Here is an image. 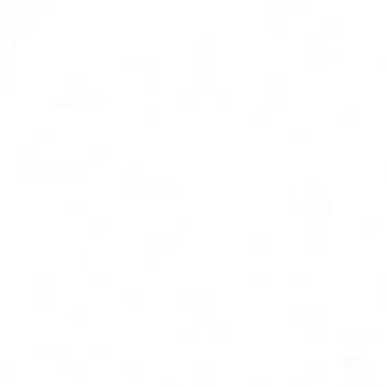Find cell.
Returning <instances> with one entry per match:
<instances>
[{"instance_id":"cell-1","label":"cell","mask_w":387,"mask_h":387,"mask_svg":"<svg viewBox=\"0 0 387 387\" xmlns=\"http://www.w3.org/2000/svg\"><path fill=\"white\" fill-rule=\"evenodd\" d=\"M288 317L290 322L304 324L310 340H322L326 333V310L322 306H290Z\"/></svg>"},{"instance_id":"cell-2","label":"cell","mask_w":387,"mask_h":387,"mask_svg":"<svg viewBox=\"0 0 387 387\" xmlns=\"http://www.w3.org/2000/svg\"><path fill=\"white\" fill-rule=\"evenodd\" d=\"M288 206L292 213H299L306 220H324L331 215L333 211V199L331 197H322V199H313V197H306L304 193L301 195H294L290 193L288 197Z\"/></svg>"},{"instance_id":"cell-3","label":"cell","mask_w":387,"mask_h":387,"mask_svg":"<svg viewBox=\"0 0 387 387\" xmlns=\"http://www.w3.org/2000/svg\"><path fill=\"white\" fill-rule=\"evenodd\" d=\"M378 333H381L378 324H347V326H342V340L347 344H360V347H365L367 342L376 340Z\"/></svg>"},{"instance_id":"cell-4","label":"cell","mask_w":387,"mask_h":387,"mask_svg":"<svg viewBox=\"0 0 387 387\" xmlns=\"http://www.w3.org/2000/svg\"><path fill=\"white\" fill-rule=\"evenodd\" d=\"M342 387H381V381L376 376H372L367 367V353L365 347H360V365L353 374H347L342 378Z\"/></svg>"},{"instance_id":"cell-5","label":"cell","mask_w":387,"mask_h":387,"mask_svg":"<svg viewBox=\"0 0 387 387\" xmlns=\"http://www.w3.org/2000/svg\"><path fill=\"white\" fill-rule=\"evenodd\" d=\"M324 61H326V41H324L322 34H308L306 36V64L310 66V68H315V66H322Z\"/></svg>"},{"instance_id":"cell-6","label":"cell","mask_w":387,"mask_h":387,"mask_svg":"<svg viewBox=\"0 0 387 387\" xmlns=\"http://www.w3.org/2000/svg\"><path fill=\"white\" fill-rule=\"evenodd\" d=\"M324 242H326L324 220H306V245H308V249H322Z\"/></svg>"},{"instance_id":"cell-7","label":"cell","mask_w":387,"mask_h":387,"mask_svg":"<svg viewBox=\"0 0 387 387\" xmlns=\"http://www.w3.org/2000/svg\"><path fill=\"white\" fill-rule=\"evenodd\" d=\"M270 82H272V102L285 104L288 102V73L274 70V73L270 75Z\"/></svg>"},{"instance_id":"cell-8","label":"cell","mask_w":387,"mask_h":387,"mask_svg":"<svg viewBox=\"0 0 387 387\" xmlns=\"http://www.w3.org/2000/svg\"><path fill=\"white\" fill-rule=\"evenodd\" d=\"M272 9L285 16H297L306 11V0H272Z\"/></svg>"},{"instance_id":"cell-9","label":"cell","mask_w":387,"mask_h":387,"mask_svg":"<svg viewBox=\"0 0 387 387\" xmlns=\"http://www.w3.org/2000/svg\"><path fill=\"white\" fill-rule=\"evenodd\" d=\"M301 193L306 197H313V199H322V197H326V186H324L322 179H306L301 184Z\"/></svg>"},{"instance_id":"cell-10","label":"cell","mask_w":387,"mask_h":387,"mask_svg":"<svg viewBox=\"0 0 387 387\" xmlns=\"http://www.w3.org/2000/svg\"><path fill=\"white\" fill-rule=\"evenodd\" d=\"M288 136H290V141H306L308 138V127L299 123H292L288 127Z\"/></svg>"},{"instance_id":"cell-11","label":"cell","mask_w":387,"mask_h":387,"mask_svg":"<svg viewBox=\"0 0 387 387\" xmlns=\"http://www.w3.org/2000/svg\"><path fill=\"white\" fill-rule=\"evenodd\" d=\"M342 27H344V20L340 16H326L324 18V29L329 34H338V32H342Z\"/></svg>"},{"instance_id":"cell-12","label":"cell","mask_w":387,"mask_h":387,"mask_svg":"<svg viewBox=\"0 0 387 387\" xmlns=\"http://www.w3.org/2000/svg\"><path fill=\"white\" fill-rule=\"evenodd\" d=\"M326 374V365L322 360H308L306 363V376L308 378H315V376H324Z\"/></svg>"},{"instance_id":"cell-13","label":"cell","mask_w":387,"mask_h":387,"mask_svg":"<svg viewBox=\"0 0 387 387\" xmlns=\"http://www.w3.org/2000/svg\"><path fill=\"white\" fill-rule=\"evenodd\" d=\"M360 118H363V111L358 107H344L342 109V120L344 123H360Z\"/></svg>"},{"instance_id":"cell-14","label":"cell","mask_w":387,"mask_h":387,"mask_svg":"<svg viewBox=\"0 0 387 387\" xmlns=\"http://www.w3.org/2000/svg\"><path fill=\"white\" fill-rule=\"evenodd\" d=\"M381 226V217L378 215H363L360 217V229L363 231H378Z\"/></svg>"},{"instance_id":"cell-15","label":"cell","mask_w":387,"mask_h":387,"mask_svg":"<svg viewBox=\"0 0 387 387\" xmlns=\"http://www.w3.org/2000/svg\"><path fill=\"white\" fill-rule=\"evenodd\" d=\"M308 281V272L306 270H290L288 272V283L290 285H304Z\"/></svg>"},{"instance_id":"cell-16","label":"cell","mask_w":387,"mask_h":387,"mask_svg":"<svg viewBox=\"0 0 387 387\" xmlns=\"http://www.w3.org/2000/svg\"><path fill=\"white\" fill-rule=\"evenodd\" d=\"M288 18L290 16H285V14H281V11H276V9H272V14H270V23H272V27L274 29H285L288 27Z\"/></svg>"},{"instance_id":"cell-17","label":"cell","mask_w":387,"mask_h":387,"mask_svg":"<svg viewBox=\"0 0 387 387\" xmlns=\"http://www.w3.org/2000/svg\"><path fill=\"white\" fill-rule=\"evenodd\" d=\"M254 279L258 281V283H270V272L258 270V272H254Z\"/></svg>"},{"instance_id":"cell-18","label":"cell","mask_w":387,"mask_h":387,"mask_svg":"<svg viewBox=\"0 0 387 387\" xmlns=\"http://www.w3.org/2000/svg\"><path fill=\"white\" fill-rule=\"evenodd\" d=\"M254 245H258V247H270V235H254Z\"/></svg>"},{"instance_id":"cell-19","label":"cell","mask_w":387,"mask_h":387,"mask_svg":"<svg viewBox=\"0 0 387 387\" xmlns=\"http://www.w3.org/2000/svg\"><path fill=\"white\" fill-rule=\"evenodd\" d=\"M254 116L258 118V120H270V109H254Z\"/></svg>"},{"instance_id":"cell-20","label":"cell","mask_w":387,"mask_h":387,"mask_svg":"<svg viewBox=\"0 0 387 387\" xmlns=\"http://www.w3.org/2000/svg\"><path fill=\"white\" fill-rule=\"evenodd\" d=\"M376 279H378V285H381V290H387V270H381V272H378Z\"/></svg>"},{"instance_id":"cell-21","label":"cell","mask_w":387,"mask_h":387,"mask_svg":"<svg viewBox=\"0 0 387 387\" xmlns=\"http://www.w3.org/2000/svg\"><path fill=\"white\" fill-rule=\"evenodd\" d=\"M288 387H306V378H290Z\"/></svg>"},{"instance_id":"cell-22","label":"cell","mask_w":387,"mask_h":387,"mask_svg":"<svg viewBox=\"0 0 387 387\" xmlns=\"http://www.w3.org/2000/svg\"><path fill=\"white\" fill-rule=\"evenodd\" d=\"M378 66H381V68H387V52L378 54Z\"/></svg>"},{"instance_id":"cell-23","label":"cell","mask_w":387,"mask_h":387,"mask_svg":"<svg viewBox=\"0 0 387 387\" xmlns=\"http://www.w3.org/2000/svg\"><path fill=\"white\" fill-rule=\"evenodd\" d=\"M254 387H270V381H254Z\"/></svg>"},{"instance_id":"cell-24","label":"cell","mask_w":387,"mask_h":387,"mask_svg":"<svg viewBox=\"0 0 387 387\" xmlns=\"http://www.w3.org/2000/svg\"><path fill=\"white\" fill-rule=\"evenodd\" d=\"M383 301L387 304V290H383Z\"/></svg>"}]
</instances>
